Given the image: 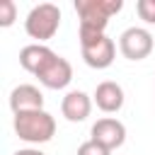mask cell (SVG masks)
I'll return each mask as SVG.
<instances>
[{
  "label": "cell",
  "mask_w": 155,
  "mask_h": 155,
  "mask_svg": "<svg viewBox=\"0 0 155 155\" xmlns=\"http://www.w3.org/2000/svg\"><path fill=\"white\" fill-rule=\"evenodd\" d=\"M124 0H75V12L80 17V46L104 36L109 17L119 15Z\"/></svg>",
  "instance_id": "6da1fadb"
},
{
  "label": "cell",
  "mask_w": 155,
  "mask_h": 155,
  "mask_svg": "<svg viewBox=\"0 0 155 155\" xmlns=\"http://www.w3.org/2000/svg\"><path fill=\"white\" fill-rule=\"evenodd\" d=\"M15 133L24 143H31V145L48 143L53 138V133H56V119L46 109L15 114Z\"/></svg>",
  "instance_id": "7a4b0ae2"
},
{
  "label": "cell",
  "mask_w": 155,
  "mask_h": 155,
  "mask_svg": "<svg viewBox=\"0 0 155 155\" xmlns=\"http://www.w3.org/2000/svg\"><path fill=\"white\" fill-rule=\"evenodd\" d=\"M58 27H61V10L53 2H39V5H34L29 10L27 19H24L27 34L31 39H39V44L53 39V34L58 31Z\"/></svg>",
  "instance_id": "3957f363"
},
{
  "label": "cell",
  "mask_w": 155,
  "mask_h": 155,
  "mask_svg": "<svg viewBox=\"0 0 155 155\" xmlns=\"http://www.w3.org/2000/svg\"><path fill=\"white\" fill-rule=\"evenodd\" d=\"M153 34L143 27H128L121 36H119V51L124 53V58L128 61H143L153 53Z\"/></svg>",
  "instance_id": "277c9868"
},
{
  "label": "cell",
  "mask_w": 155,
  "mask_h": 155,
  "mask_svg": "<svg viewBox=\"0 0 155 155\" xmlns=\"http://www.w3.org/2000/svg\"><path fill=\"white\" fill-rule=\"evenodd\" d=\"M90 136H92L90 140L99 143L102 148L116 150V148H121L124 140H126V126H124L119 119H114V116H104V119H97V121L92 124Z\"/></svg>",
  "instance_id": "5b68a950"
},
{
  "label": "cell",
  "mask_w": 155,
  "mask_h": 155,
  "mask_svg": "<svg viewBox=\"0 0 155 155\" xmlns=\"http://www.w3.org/2000/svg\"><path fill=\"white\" fill-rule=\"evenodd\" d=\"M114 56H116V44H114L107 34L99 36L97 41L82 46V58H85V63H87L90 68H97V70L109 68V65L114 63Z\"/></svg>",
  "instance_id": "8992f818"
},
{
  "label": "cell",
  "mask_w": 155,
  "mask_h": 155,
  "mask_svg": "<svg viewBox=\"0 0 155 155\" xmlns=\"http://www.w3.org/2000/svg\"><path fill=\"white\" fill-rule=\"evenodd\" d=\"M39 78V82L44 85V87H48V90H63V87H68L70 85V80H73V65L63 58V56H53V61L36 75Z\"/></svg>",
  "instance_id": "52a82bcc"
},
{
  "label": "cell",
  "mask_w": 155,
  "mask_h": 155,
  "mask_svg": "<svg viewBox=\"0 0 155 155\" xmlns=\"http://www.w3.org/2000/svg\"><path fill=\"white\" fill-rule=\"evenodd\" d=\"M90 111H92V97L82 90H70L61 102V114L73 124L85 121L90 116Z\"/></svg>",
  "instance_id": "ba28073f"
},
{
  "label": "cell",
  "mask_w": 155,
  "mask_h": 155,
  "mask_svg": "<svg viewBox=\"0 0 155 155\" xmlns=\"http://www.w3.org/2000/svg\"><path fill=\"white\" fill-rule=\"evenodd\" d=\"M92 99H94V104H97L104 114H114V111H119V109L124 107V99H126V97H124V87H121L119 82L104 80V82L97 85Z\"/></svg>",
  "instance_id": "9c48e42d"
},
{
  "label": "cell",
  "mask_w": 155,
  "mask_h": 155,
  "mask_svg": "<svg viewBox=\"0 0 155 155\" xmlns=\"http://www.w3.org/2000/svg\"><path fill=\"white\" fill-rule=\"evenodd\" d=\"M10 107L15 114H22V111H36V109H44V94L39 87L34 85H17L12 92H10Z\"/></svg>",
  "instance_id": "30bf717a"
},
{
  "label": "cell",
  "mask_w": 155,
  "mask_h": 155,
  "mask_svg": "<svg viewBox=\"0 0 155 155\" xmlns=\"http://www.w3.org/2000/svg\"><path fill=\"white\" fill-rule=\"evenodd\" d=\"M53 51L48 48V46H44V44H29V46H24L22 51H19V65L27 70V73H31V75H39L51 61H53Z\"/></svg>",
  "instance_id": "8fae6325"
},
{
  "label": "cell",
  "mask_w": 155,
  "mask_h": 155,
  "mask_svg": "<svg viewBox=\"0 0 155 155\" xmlns=\"http://www.w3.org/2000/svg\"><path fill=\"white\" fill-rule=\"evenodd\" d=\"M17 19V5L12 0H2L0 2V27H10Z\"/></svg>",
  "instance_id": "7c38bea8"
},
{
  "label": "cell",
  "mask_w": 155,
  "mask_h": 155,
  "mask_svg": "<svg viewBox=\"0 0 155 155\" xmlns=\"http://www.w3.org/2000/svg\"><path fill=\"white\" fill-rule=\"evenodd\" d=\"M136 12L143 22L155 24V0H138L136 2Z\"/></svg>",
  "instance_id": "4fadbf2b"
},
{
  "label": "cell",
  "mask_w": 155,
  "mask_h": 155,
  "mask_svg": "<svg viewBox=\"0 0 155 155\" xmlns=\"http://www.w3.org/2000/svg\"><path fill=\"white\" fill-rule=\"evenodd\" d=\"M75 155H111V150H107V148H102L99 143H94V140H85L80 148H78V153Z\"/></svg>",
  "instance_id": "5bb4252c"
},
{
  "label": "cell",
  "mask_w": 155,
  "mask_h": 155,
  "mask_svg": "<svg viewBox=\"0 0 155 155\" xmlns=\"http://www.w3.org/2000/svg\"><path fill=\"white\" fill-rule=\"evenodd\" d=\"M15 155H46V153H41L39 148H22V150H17Z\"/></svg>",
  "instance_id": "9a60e30c"
}]
</instances>
